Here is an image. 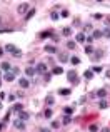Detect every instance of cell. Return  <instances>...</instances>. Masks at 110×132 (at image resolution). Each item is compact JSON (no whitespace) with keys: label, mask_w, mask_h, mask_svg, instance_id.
Segmentation results:
<instances>
[{"label":"cell","mask_w":110,"mask_h":132,"mask_svg":"<svg viewBox=\"0 0 110 132\" xmlns=\"http://www.w3.org/2000/svg\"><path fill=\"white\" fill-rule=\"evenodd\" d=\"M4 48H5V52L12 54V57H17V59H20V57H22V50H20L19 47H15L13 44H7Z\"/></svg>","instance_id":"1"},{"label":"cell","mask_w":110,"mask_h":132,"mask_svg":"<svg viewBox=\"0 0 110 132\" xmlns=\"http://www.w3.org/2000/svg\"><path fill=\"white\" fill-rule=\"evenodd\" d=\"M67 79H68V82H72L74 85H79V84H80L77 70H68V72H67Z\"/></svg>","instance_id":"2"},{"label":"cell","mask_w":110,"mask_h":132,"mask_svg":"<svg viewBox=\"0 0 110 132\" xmlns=\"http://www.w3.org/2000/svg\"><path fill=\"white\" fill-rule=\"evenodd\" d=\"M28 10H30V8H28V4H20L19 7H17V13H19V15H25Z\"/></svg>","instance_id":"3"},{"label":"cell","mask_w":110,"mask_h":132,"mask_svg":"<svg viewBox=\"0 0 110 132\" xmlns=\"http://www.w3.org/2000/svg\"><path fill=\"white\" fill-rule=\"evenodd\" d=\"M57 59H59L60 64H67V62H68V54H65V52H59V54H57Z\"/></svg>","instance_id":"4"},{"label":"cell","mask_w":110,"mask_h":132,"mask_svg":"<svg viewBox=\"0 0 110 132\" xmlns=\"http://www.w3.org/2000/svg\"><path fill=\"white\" fill-rule=\"evenodd\" d=\"M19 85H20L22 89H28V87H30V79H27V77L19 79Z\"/></svg>","instance_id":"5"},{"label":"cell","mask_w":110,"mask_h":132,"mask_svg":"<svg viewBox=\"0 0 110 132\" xmlns=\"http://www.w3.org/2000/svg\"><path fill=\"white\" fill-rule=\"evenodd\" d=\"M35 72L37 74H45L47 72V65L43 64V62H39V64L35 65Z\"/></svg>","instance_id":"6"},{"label":"cell","mask_w":110,"mask_h":132,"mask_svg":"<svg viewBox=\"0 0 110 132\" xmlns=\"http://www.w3.org/2000/svg\"><path fill=\"white\" fill-rule=\"evenodd\" d=\"M75 42H77V44H85V42H87V35L83 32L77 34V35H75Z\"/></svg>","instance_id":"7"},{"label":"cell","mask_w":110,"mask_h":132,"mask_svg":"<svg viewBox=\"0 0 110 132\" xmlns=\"http://www.w3.org/2000/svg\"><path fill=\"white\" fill-rule=\"evenodd\" d=\"M13 127L19 129V130H25V122L24 120H20V119H15L13 120Z\"/></svg>","instance_id":"8"},{"label":"cell","mask_w":110,"mask_h":132,"mask_svg":"<svg viewBox=\"0 0 110 132\" xmlns=\"http://www.w3.org/2000/svg\"><path fill=\"white\" fill-rule=\"evenodd\" d=\"M57 92H59V95H62V97H68V95H72V89H65V87H62V89H59Z\"/></svg>","instance_id":"9"},{"label":"cell","mask_w":110,"mask_h":132,"mask_svg":"<svg viewBox=\"0 0 110 132\" xmlns=\"http://www.w3.org/2000/svg\"><path fill=\"white\" fill-rule=\"evenodd\" d=\"M0 70H2V72H12V65L8 64V62H2V64H0Z\"/></svg>","instance_id":"10"},{"label":"cell","mask_w":110,"mask_h":132,"mask_svg":"<svg viewBox=\"0 0 110 132\" xmlns=\"http://www.w3.org/2000/svg\"><path fill=\"white\" fill-rule=\"evenodd\" d=\"M17 119H20V120H24V122H27V120L30 119V114L25 112V110H22V112L17 114Z\"/></svg>","instance_id":"11"},{"label":"cell","mask_w":110,"mask_h":132,"mask_svg":"<svg viewBox=\"0 0 110 132\" xmlns=\"http://www.w3.org/2000/svg\"><path fill=\"white\" fill-rule=\"evenodd\" d=\"M92 60H94V62H97V60H100L103 57V50H95V54H92Z\"/></svg>","instance_id":"12"},{"label":"cell","mask_w":110,"mask_h":132,"mask_svg":"<svg viewBox=\"0 0 110 132\" xmlns=\"http://www.w3.org/2000/svg\"><path fill=\"white\" fill-rule=\"evenodd\" d=\"M53 104H55V97L52 95V94H48V95L45 97V105H47V107H52Z\"/></svg>","instance_id":"13"},{"label":"cell","mask_w":110,"mask_h":132,"mask_svg":"<svg viewBox=\"0 0 110 132\" xmlns=\"http://www.w3.org/2000/svg\"><path fill=\"white\" fill-rule=\"evenodd\" d=\"M43 50H45V52H48V54H59V50H57V47H55V45H45V47H43Z\"/></svg>","instance_id":"14"},{"label":"cell","mask_w":110,"mask_h":132,"mask_svg":"<svg viewBox=\"0 0 110 132\" xmlns=\"http://www.w3.org/2000/svg\"><path fill=\"white\" fill-rule=\"evenodd\" d=\"M107 94H108V92H107V89H98L97 92H95V95H97L98 99H105Z\"/></svg>","instance_id":"15"},{"label":"cell","mask_w":110,"mask_h":132,"mask_svg":"<svg viewBox=\"0 0 110 132\" xmlns=\"http://www.w3.org/2000/svg\"><path fill=\"white\" fill-rule=\"evenodd\" d=\"M25 74H27V79H28V77H33V75H35V67H30V65H28V67L27 69H25Z\"/></svg>","instance_id":"16"},{"label":"cell","mask_w":110,"mask_h":132,"mask_svg":"<svg viewBox=\"0 0 110 132\" xmlns=\"http://www.w3.org/2000/svg\"><path fill=\"white\" fill-rule=\"evenodd\" d=\"M13 79H15V74L13 72H5L4 74V80H7V82H12Z\"/></svg>","instance_id":"17"},{"label":"cell","mask_w":110,"mask_h":132,"mask_svg":"<svg viewBox=\"0 0 110 132\" xmlns=\"http://www.w3.org/2000/svg\"><path fill=\"white\" fill-rule=\"evenodd\" d=\"M24 110V104H15L12 107V112H15V114H19V112H22Z\"/></svg>","instance_id":"18"},{"label":"cell","mask_w":110,"mask_h":132,"mask_svg":"<svg viewBox=\"0 0 110 132\" xmlns=\"http://www.w3.org/2000/svg\"><path fill=\"white\" fill-rule=\"evenodd\" d=\"M72 120H74V119H72L70 116H67V114H65V116L62 117V124H63V125H68V124H72Z\"/></svg>","instance_id":"19"},{"label":"cell","mask_w":110,"mask_h":132,"mask_svg":"<svg viewBox=\"0 0 110 132\" xmlns=\"http://www.w3.org/2000/svg\"><path fill=\"white\" fill-rule=\"evenodd\" d=\"M35 12H37L35 8H30V10H28V12H27V13H25V20H27V22H28V20H30V19H32V17L35 15Z\"/></svg>","instance_id":"20"},{"label":"cell","mask_w":110,"mask_h":132,"mask_svg":"<svg viewBox=\"0 0 110 132\" xmlns=\"http://www.w3.org/2000/svg\"><path fill=\"white\" fill-rule=\"evenodd\" d=\"M94 75H95V74L92 72V70H85V72H83V79H87V80H92V79H94Z\"/></svg>","instance_id":"21"},{"label":"cell","mask_w":110,"mask_h":132,"mask_svg":"<svg viewBox=\"0 0 110 132\" xmlns=\"http://www.w3.org/2000/svg\"><path fill=\"white\" fill-rule=\"evenodd\" d=\"M98 107H100V109H107V107H108V102H107L105 99H100V102H98Z\"/></svg>","instance_id":"22"},{"label":"cell","mask_w":110,"mask_h":132,"mask_svg":"<svg viewBox=\"0 0 110 132\" xmlns=\"http://www.w3.org/2000/svg\"><path fill=\"white\" fill-rule=\"evenodd\" d=\"M52 74H53V75H60V74H63V69L62 67H53Z\"/></svg>","instance_id":"23"},{"label":"cell","mask_w":110,"mask_h":132,"mask_svg":"<svg viewBox=\"0 0 110 132\" xmlns=\"http://www.w3.org/2000/svg\"><path fill=\"white\" fill-rule=\"evenodd\" d=\"M92 37H94V40L95 39H102V32H100V30H94V32H92Z\"/></svg>","instance_id":"24"},{"label":"cell","mask_w":110,"mask_h":132,"mask_svg":"<svg viewBox=\"0 0 110 132\" xmlns=\"http://www.w3.org/2000/svg\"><path fill=\"white\" fill-rule=\"evenodd\" d=\"M75 47H77V42H75V40H68V42H67V48H70V50H74Z\"/></svg>","instance_id":"25"},{"label":"cell","mask_w":110,"mask_h":132,"mask_svg":"<svg viewBox=\"0 0 110 132\" xmlns=\"http://www.w3.org/2000/svg\"><path fill=\"white\" fill-rule=\"evenodd\" d=\"M52 35H53V34H52L50 30H45V32L40 34V39H47V37H52Z\"/></svg>","instance_id":"26"},{"label":"cell","mask_w":110,"mask_h":132,"mask_svg":"<svg viewBox=\"0 0 110 132\" xmlns=\"http://www.w3.org/2000/svg\"><path fill=\"white\" fill-rule=\"evenodd\" d=\"M50 19H52V20H53V22H57V20H59V19H60V13H57V12H55V10H53V12H52V13H50Z\"/></svg>","instance_id":"27"},{"label":"cell","mask_w":110,"mask_h":132,"mask_svg":"<svg viewBox=\"0 0 110 132\" xmlns=\"http://www.w3.org/2000/svg\"><path fill=\"white\" fill-rule=\"evenodd\" d=\"M62 34H63V35H65V37H70V35H72V28L65 27V28H63V30H62Z\"/></svg>","instance_id":"28"},{"label":"cell","mask_w":110,"mask_h":132,"mask_svg":"<svg viewBox=\"0 0 110 132\" xmlns=\"http://www.w3.org/2000/svg\"><path fill=\"white\" fill-rule=\"evenodd\" d=\"M85 54L92 55V54H94V47H92V45H85Z\"/></svg>","instance_id":"29"},{"label":"cell","mask_w":110,"mask_h":132,"mask_svg":"<svg viewBox=\"0 0 110 132\" xmlns=\"http://www.w3.org/2000/svg\"><path fill=\"white\" fill-rule=\"evenodd\" d=\"M43 116L47 117V119H50V117H52V109L47 107V109H45V112H43Z\"/></svg>","instance_id":"30"},{"label":"cell","mask_w":110,"mask_h":132,"mask_svg":"<svg viewBox=\"0 0 110 132\" xmlns=\"http://www.w3.org/2000/svg\"><path fill=\"white\" fill-rule=\"evenodd\" d=\"M102 35H105L107 39H110V28H108V27H105V28L102 30Z\"/></svg>","instance_id":"31"},{"label":"cell","mask_w":110,"mask_h":132,"mask_svg":"<svg viewBox=\"0 0 110 132\" xmlns=\"http://www.w3.org/2000/svg\"><path fill=\"white\" fill-rule=\"evenodd\" d=\"M70 62L74 65H79L80 64V59H79V57H70Z\"/></svg>","instance_id":"32"},{"label":"cell","mask_w":110,"mask_h":132,"mask_svg":"<svg viewBox=\"0 0 110 132\" xmlns=\"http://www.w3.org/2000/svg\"><path fill=\"white\" fill-rule=\"evenodd\" d=\"M90 70H92L94 74H98V72H102V67H100V65H97V67H95V65H94V67H92Z\"/></svg>","instance_id":"33"},{"label":"cell","mask_w":110,"mask_h":132,"mask_svg":"<svg viewBox=\"0 0 110 132\" xmlns=\"http://www.w3.org/2000/svg\"><path fill=\"white\" fill-rule=\"evenodd\" d=\"M63 112L67 114V116H72V112H74V107H65V109H63Z\"/></svg>","instance_id":"34"},{"label":"cell","mask_w":110,"mask_h":132,"mask_svg":"<svg viewBox=\"0 0 110 132\" xmlns=\"http://www.w3.org/2000/svg\"><path fill=\"white\" fill-rule=\"evenodd\" d=\"M88 130H90V132H98V125L97 124H92L90 127H88Z\"/></svg>","instance_id":"35"},{"label":"cell","mask_w":110,"mask_h":132,"mask_svg":"<svg viewBox=\"0 0 110 132\" xmlns=\"http://www.w3.org/2000/svg\"><path fill=\"white\" fill-rule=\"evenodd\" d=\"M83 30H85V32H94V28H92V25H90V24H85Z\"/></svg>","instance_id":"36"},{"label":"cell","mask_w":110,"mask_h":132,"mask_svg":"<svg viewBox=\"0 0 110 132\" xmlns=\"http://www.w3.org/2000/svg\"><path fill=\"white\" fill-rule=\"evenodd\" d=\"M50 39H52V42H53V44H59V42H60V39H59V35H55V34H53V35H52V37H50Z\"/></svg>","instance_id":"37"},{"label":"cell","mask_w":110,"mask_h":132,"mask_svg":"<svg viewBox=\"0 0 110 132\" xmlns=\"http://www.w3.org/2000/svg\"><path fill=\"white\" fill-rule=\"evenodd\" d=\"M52 129H57V127H59V125H60V122H59V120H52Z\"/></svg>","instance_id":"38"},{"label":"cell","mask_w":110,"mask_h":132,"mask_svg":"<svg viewBox=\"0 0 110 132\" xmlns=\"http://www.w3.org/2000/svg\"><path fill=\"white\" fill-rule=\"evenodd\" d=\"M50 79H52V75H50V74H47V72L43 74V80H45V82H50Z\"/></svg>","instance_id":"39"},{"label":"cell","mask_w":110,"mask_h":132,"mask_svg":"<svg viewBox=\"0 0 110 132\" xmlns=\"http://www.w3.org/2000/svg\"><path fill=\"white\" fill-rule=\"evenodd\" d=\"M68 13H70V12H68V10H62V13H60V17H63V19H67V17H68Z\"/></svg>","instance_id":"40"},{"label":"cell","mask_w":110,"mask_h":132,"mask_svg":"<svg viewBox=\"0 0 110 132\" xmlns=\"http://www.w3.org/2000/svg\"><path fill=\"white\" fill-rule=\"evenodd\" d=\"M10 32H12L10 28H4V27L0 28V34H10Z\"/></svg>","instance_id":"41"},{"label":"cell","mask_w":110,"mask_h":132,"mask_svg":"<svg viewBox=\"0 0 110 132\" xmlns=\"http://www.w3.org/2000/svg\"><path fill=\"white\" fill-rule=\"evenodd\" d=\"M12 72L15 74V75H19V72H20V69L19 67H12Z\"/></svg>","instance_id":"42"},{"label":"cell","mask_w":110,"mask_h":132,"mask_svg":"<svg viewBox=\"0 0 110 132\" xmlns=\"http://www.w3.org/2000/svg\"><path fill=\"white\" fill-rule=\"evenodd\" d=\"M92 42H94V37H87V44H88V45H92Z\"/></svg>","instance_id":"43"},{"label":"cell","mask_w":110,"mask_h":132,"mask_svg":"<svg viewBox=\"0 0 110 132\" xmlns=\"http://www.w3.org/2000/svg\"><path fill=\"white\" fill-rule=\"evenodd\" d=\"M92 17H94L95 20H100V19H102V15H100V13H94V15H92Z\"/></svg>","instance_id":"44"},{"label":"cell","mask_w":110,"mask_h":132,"mask_svg":"<svg viewBox=\"0 0 110 132\" xmlns=\"http://www.w3.org/2000/svg\"><path fill=\"white\" fill-rule=\"evenodd\" d=\"M74 25H75V27H80V20L75 19V20H74Z\"/></svg>","instance_id":"45"},{"label":"cell","mask_w":110,"mask_h":132,"mask_svg":"<svg viewBox=\"0 0 110 132\" xmlns=\"http://www.w3.org/2000/svg\"><path fill=\"white\" fill-rule=\"evenodd\" d=\"M8 100H10V102H13V100H15V94H10V95H8Z\"/></svg>","instance_id":"46"},{"label":"cell","mask_w":110,"mask_h":132,"mask_svg":"<svg viewBox=\"0 0 110 132\" xmlns=\"http://www.w3.org/2000/svg\"><path fill=\"white\" fill-rule=\"evenodd\" d=\"M24 95H25V94L22 92V90H17V97H24Z\"/></svg>","instance_id":"47"},{"label":"cell","mask_w":110,"mask_h":132,"mask_svg":"<svg viewBox=\"0 0 110 132\" xmlns=\"http://www.w3.org/2000/svg\"><path fill=\"white\" fill-rule=\"evenodd\" d=\"M40 132H50V129H48V127H42V129H40Z\"/></svg>","instance_id":"48"},{"label":"cell","mask_w":110,"mask_h":132,"mask_svg":"<svg viewBox=\"0 0 110 132\" xmlns=\"http://www.w3.org/2000/svg\"><path fill=\"white\" fill-rule=\"evenodd\" d=\"M5 97H7V95H5V92H0V100H4Z\"/></svg>","instance_id":"49"},{"label":"cell","mask_w":110,"mask_h":132,"mask_svg":"<svg viewBox=\"0 0 110 132\" xmlns=\"http://www.w3.org/2000/svg\"><path fill=\"white\" fill-rule=\"evenodd\" d=\"M4 54H5V48H4V47H0V57L4 55Z\"/></svg>","instance_id":"50"},{"label":"cell","mask_w":110,"mask_h":132,"mask_svg":"<svg viewBox=\"0 0 110 132\" xmlns=\"http://www.w3.org/2000/svg\"><path fill=\"white\" fill-rule=\"evenodd\" d=\"M105 77H107V79H110V69H108V70L105 72Z\"/></svg>","instance_id":"51"},{"label":"cell","mask_w":110,"mask_h":132,"mask_svg":"<svg viewBox=\"0 0 110 132\" xmlns=\"http://www.w3.org/2000/svg\"><path fill=\"white\" fill-rule=\"evenodd\" d=\"M100 132H110V129H108V127H103V129H102V130H100Z\"/></svg>","instance_id":"52"},{"label":"cell","mask_w":110,"mask_h":132,"mask_svg":"<svg viewBox=\"0 0 110 132\" xmlns=\"http://www.w3.org/2000/svg\"><path fill=\"white\" fill-rule=\"evenodd\" d=\"M105 22H107V25L110 24V17H107V19H105Z\"/></svg>","instance_id":"53"},{"label":"cell","mask_w":110,"mask_h":132,"mask_svg":"<svg viewBox=\"0 0 110 132\" xmlns=\"http://www.w3.org/2000/svg\"><path fill=\"white\" fill-rule=\"evenodd\" d=\"M4 125H5L4 122H0V130H2V129H4Z\"/></svg>","instance_id":"54"},{"label":"cell","mask_w":110,"mask_h":132,"mask_svg":"<svg viewBox=\"0 0 110 132\" xmlns=\"http://www.w3.org/2000/svg\"><path fill=\"white\" fill-rule=\"evenodd\" d=\"M0 25H4V20H2V15H0Z\"/></svg>","instance_id":"55"},{"label":"cell","mask_w":110,"mask_h":132,"mask_svg":"<svg viewBox=\"0 0 110 132\" xmlns=\"http://www.w3.org/2000/svg\"><path fill=\"white\" fill-rule=\"evenodd\" d=\"M2 107H4V105H2V100H0V109H2Z\"/></svg>","instance_id":"56"},{"label":"cell","mask_w":110,"mask_h":132,"mask_svg":"<svg viewBox=\"0 0 110 132\" xmlns=\"http://www.w3.org/2000/svg\"><path fill=\"white\" fill-rule=\"evenodd\" d=\"M0 87H2V79H0Z\"/></svg>","instance_id":"57"},{"label":"cell","mask_w":110,"mask_h":132,"mask_svg":"<svg viewBox=\"0 0 110 132\" xmlns=\"http://www.w3.org/2000/svg\"><path fill=\"white\" fill-rule=\"evenodd\" d=\"M0 75H2V70H0Z\"/></svg>","instance_id":"58"}]
</instances>
